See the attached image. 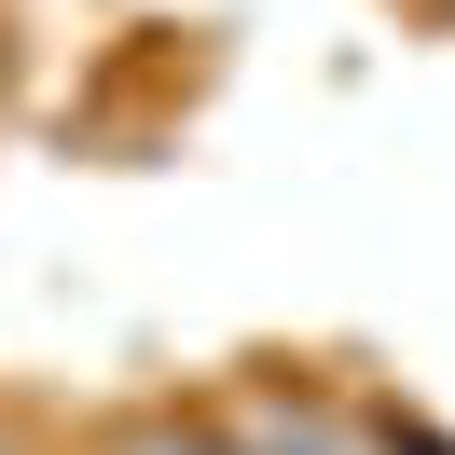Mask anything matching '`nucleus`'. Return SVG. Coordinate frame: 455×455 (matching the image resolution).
<instances>
[{
	"mask_svg": "<svg viewBox=\"0 0 455 455\" xmlns=\"http://www.w3.org/2000/svg\"><path fill=\"white\" fill-rule=\"evenodd\" d=\"M221 427H235V455H372V427L317 387H235Z\"/></svg>",
	"mask_w": 455,
	"mask_h": 455,
	"instance_id": "1",
	"label": "nucleus"
},
{
	"mask_svg": "<svg viewBox=\"0 0 455 455\" xmlns=\"http://www.w3.org/2000/svg\"><path fill=\"white\" fill-rule=\"evenodd\" d=\"M97 455H235V427L194 414V400H139V414L97 427Z\"/></svg>",
	"mask_w": 455,
	"mask_h": 455,
	"instance_id": "2",
	"label": "nucleus"
},
{
	"mask_svg": "<svg viewBox=\"0 0 455 455\" xmlns=\"http://www.w3.org/2000/svg\"><path fill=\"white\" fill-rule=\"evenodd\" d=\"M0 455H56V442H42V427L14 414V400H0Z\"/></svg>",
	"mask_w": 455,
	"mask_h": 455,
	"instance_id": "3",
	"label": "nucleus"
},
{
	"mask_svg": "<svg viewBox=\"0 0 455 455\" xmlns=\"http://www.w3.org/2000/svg\"><path fill=\"white\" fill-rule=\"evenodd\" d=\"M427 14H442V28H455V0H427Z\"/></svg>",
	"mask_w": 455,
	"mask_h": 455,
	"instance_id": "4",
	"label": "nucleus"
}]
</instances>
